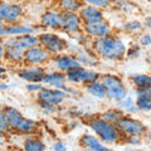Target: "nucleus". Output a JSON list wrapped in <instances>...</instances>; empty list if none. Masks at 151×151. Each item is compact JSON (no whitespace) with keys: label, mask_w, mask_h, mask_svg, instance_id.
Instances as JSON below:
<instances>
[{"label":"nucleus","mask_w":151,"mask_h":151,"mask_svg":"<svg viewBox=\"0 0 151 151\" xmlns=\"http://www.w3.org/2000/svg\"><path fill=\"white\" fill-rule=\"evenodd\" d=\"M93 50L100 57L108 60H119L124 58L127 53L124 42L111 34L102 38H96L93 42Z\"/></svg>","instance_id":"obj_1"},{"label":"nucleus","mask_w":151,"mask_h":151,"mask_svg":"<svg viewBox=\"0 0 151 151\" xmlns=\"http://www.w3.org/2000/svg\"><path fill=\"white\" fill-rule=\"evenodd\" d=\"M1 112L5 115L10 129L13 131L18 132V134L30 135V134H34V132L38 130L37 122L30 120V119H25L17 108L10 107V106H5L1 110Z\"/></svg>","instance_id":"obj_2"},{"label":"nucleus","mask_w":151,"mask_h":151,"mask_svg":"<svg viewBox=\"0 0 151 151\" xmlns=\"http://www.w3.org/2000/svg\"><path fill=\"white\" fill-rule=\"evenodd\" d=\"M89 127L106 144H117L122 137V134L119 130V127L115 124H111V122L103 120L102 117L91 120L89 121Z\"/></svg>","instance_id":"obj_3"},{"label":"nucleus","mask_w":151,"mask_h":151,"mask_svg":"<svg viewBox=\"0 0 151 151\" xmlns=\"http://www.w3.org/2000/svg\"><path fill=\"white\" fill-rule=\"evenodd\" d=\"M101 81L106 87L108 98L119 102L127 97V89L125 84L121 81V78L117 77L116 74H103L101 77Z\"/></svg>","instance_id":"obj_4"},{"label":"nucleus","mask_w":151,"mask_h":151,"mask_svg":"<svg viewBox=\"0 0 151 151\" xmlns=\"http://www.w3.org/2000/svg\"><path fill=\"white\" fill-rule=\"evenodd\" d=\"M38 38H39V44L53 55L60 54L67 48L65 40L54 33H43Z\"/></svg>","instance_id":"obj_5"},{"label":"nucleus","mask_w":151,"mask_h":151,"mask_svg":"<svg viewBox=\"0 0 151 151\" xmlns=\"http://www.w3.org/2000/svg\"><path fill=\"white\" fill-rule=\"evenodd\" d=\"M60 29L68 34H78L83 29V22L78 13L60 12Z\"/></svg>","instance_id":"obj_6"},{"label":"nucleus","mask_w":151,"mask_h":151,"mask_svg":"<svg viewBox=\"0 0 151 151\" xmlns=\"http://www.w3.org/2000/svg\"><path fill=\"white\" fill-rule=\"evenodd\" d=\"M116 126L119 127L122 135L129 136V135H137L141 136L146 132V127L141 121L135 120L129 116H121L119 121L116 122Z\"/></svg>","instance_id":"obj_7"},{"label":"nucleus","mask_w":151,"mask_h":151,"mask_svg":"<svg viewBox=\"0 0 151 151\" xmlns=\"http://www.w3.org/2000/svg\"><path fill=\"white\" fill-rule=\"evenodd\" d=\"M23 14H24V8L20 4L3 1L0 5V19L4 24L17 23L22 18Z\"/></svg>","instance_id":"obj_8"},{"label":"nucleus","mask_w":151,"mask_h":151,"mask_svg":"<svg viewBox=\"0 0 151 151\" xmlns=\"http://www.w3.org/2000/svg\"><path fill=\"white\" fill-rule=\"evenodd\" d=\"M67 96L68 93L64 89L54 88V87H50V88L43 87L38 92V100H39V102L49 103V105H54V106L60 105L67 98Z\"/></svg>","instance_id":"obj_9"},{"label":"nucleus","mask_w":151,"mask_h":151,"mask_svg":"<svg viewBox=\"0 0 151 151\" xmlns=\"http://www.w3.org/2000/svg\"><path fill=\"white\" fill-rule=\"evenodd\" d=\"M67 74V79L68 82L70 83H84V84H88L91 82L94 81H98L100 79V74L94 70L91 69H86L83 67H79V68H76L69 70Z\"/></svg>","instance_id":"obj_10"},{"label":"nucleus","mask_w":151,"mask_h":151,"mask_svg":"<svg viewBox=\"0 0 151 151\" xmlns=\"http://www.w3.org/2000/svg\"><path fill=\"white\" fill-rule=\"evenodd\" d=\"M50 53L45 48H43L40 44L34 45L29 48L25 52V58H24V63L29 64V65H40L44 64L45 62L49 60Z\"/></svg>","instance_id":"obj_11"},{"label":"nucleus","mask_w":151,"mask_h":151,"mask_svg":"<svg viewBox=\"0 0 151 151\" xmlns=\"http://www.w3.org/2000/svg\"><path fill=\"white\" fill-rule=\"evenodd\" d=\"M53 65L57 70L63 73H68L69 70L82 67L81 62L78 60L77 57L70 54H57L53 58Z\"/></svg>","instance_id":"obj_12"},{"label":"nucleus","mask_w":151,"mask_h":151,"mask_svg":"<svg viewBox=\"0 0 151 151\" xmlns=\"http://www.w3.org/2000/svg\"><path fill=\"white\" fill-rule=\"evenodd\" d=\"M4 45L15 47L22 50L27 52L29 48L39 44V38L34 34H25V35H18V37H9L6 40H4Z\"/></svg>","instance_id":"obj_13"},{"label":"nucleus","mask_w":151,"mask_h":151,"mask_svg":"<svg viewBox=\"0 0 151 151\" xmlns=\"http://www.w3.org/2000/svg\"><path fill=\"white\" fill-rule=\"evenodd\" d=\"M83 30L86 32L87 35L93 38H102L111 34V27L103 19L83 23Z\"/></svg>","instance_id":"obj_14"},{"label":"nucleus","mask_w":151,"mask_h":151,"mask_svg":"<svg viewBox=\"0 0 151 151\" xmlns=\"http://www.w3.org/2000/svg\"><path fill=\"white\" fill-rule=\"evenodd\" d=\"M37 29L32 25L18 24V23H12V24H4L1 23L0 27V34L1 37H18V35H25V34H34Z\"/></svg>","instance_id":"obj_15"},{"label":"nucleus","mask_w":151,"mask_h":151,"mask_svg":"<svg viewBox=\"0 0 151 151\" xmlns=\"http://www.w3.org/2000/svg\"><path fill=\"white\" fill-rule=\"evenodd\" d=\"M18 76L27 82H42L45 76V69L40 65H28L19 70Z\"/></svg>","instance_id":"obj_16"},{"label":"nucleus","mask_w":151,"mask_h":151,"mask_svg":"<svg viewBox=\"0 0 151 151\" xmlns=\"http://www.w3.org/2000/svg\"><path fill=\"white\" fill-rule=\"evenodd\" d=\"M136 106L141 111L151 110V86L136 88Z\"/></svg>","instance_id":"obj_17"},{"label":"nucleus","mask_w":151,"mask_h":151,"mask_svg":"<svg viewBox=\"0 0 151 151\" xmlns=\"http://www.w3.org/2000/svg\"><path fill=\"white\" fill-rule=\"evenodd\" d=\"M67 74H64L63 72H50V73H45V76L42 79V83L48 84L50 87L54 88H59V89H64L65 88V82H67Z\"/></svg>","instance_id":"obj_18"},{"label":"nucleus","mask_w":151,"mask_h":151,"mask_svg":"<svg viewBox=\"0 0 151 151\" xmlns=\"http://www.w3.org/2000/svg\"><path fill=\"white\" fill-rule=\"evenodd\" d=\"M79 17H81L83 23L87 22H94V20H100V19H103V13L102 9L92 6V5H84L82 6V9L78 12Z\"/></svg>","instance_id":"obj_19"},{"label":"nucleus","mask_w":151,"mask_h":151,"mask_svg":"<svg viewBox=\"0 0 151 151\" xmlns=\"http://www.w3.org/2000/svg\"><path fill=\"white\" fill-rule=\"evenodd\" d=\"M79 145H81L83 149L91 150V151H107L108 150L106 146H103V144L96 136H92L88 134L82 136V139L79 140Z\"/></svg>","instance_id":"obj_20"},{"label":"nucleus","mask_w":151,"mask_h":151,"mask_svg":"<svg viewBox=\"0 0 151 151\" xmlns=\"http://www.w3.org/2000/svg\"><path fill=\"white\" fill-rule=\"evenodd\" d=\"M40 23L44 28H52V29H60V13L48 10L42 15Z\"/></svg>","instance_id":"obj_21"},{"label":"nucleus","mask_w":151,"mask_h":151,"mask_svg":"<svg viewBox=\"0 0 151 151\" xmlns=\"http://www.w3.org/2000/svg\"><path fill=\"white\" fill-rule=\"evenodd\" d=\"M4 47H5V55H4V59H6L8 62H10L13 64L24 63V58H25L24 50L15 48V47H10V45H4Z\"/></svg>","instance_id":"obj_22"},{"label":"nucleus","mask_w":151,"mask_h":151,"mask_svg":"<svg viewBox=\"0 0 151 151\" xmlns=\"http://www.w3.org/2000/svg\"><path fill=\"white\" fill-rule=\"evenodd\" d=\"M86 91L91 94L92 97L98 98V100H105V98L107 97L106 87H105V84L102 83V81H100V79L86 84Z\"/></svg>","instance_id":"obj_23"},{"label":"nucleus","mask_w":151,"mask_h":151,"mask_svg":"<svg viewBox=\"0 0 151 151\" xmlns=\"http://www.w3.org/2000/svg\"><path fill=\"white\" fill-rule=\"evenodd\" d=\"M82 0H58V6L63 12H74L78 13L82 9Z\"/></svg>","instance_id":"obj_24"},{"label":"nucleus","mask_w":151,"mask_h":151,"mask_svg":"<svg viewBox=\"0 0 151 151\" xmlns=\"http://www.w3.org/2000/svg\"><path fill=\"white\" fill-rule=\"evenodd\" d=\"M23 149L27 151H43L45 150V145L39 139L28 137L23 144Z\"/></svg>","instance_id":"obj_25"},{"label":"nucleus","mask_w":151,"mask_h":151,"mask_svg":"<svg viewBox=\"0 0 151 151\" xmlns=\"http://www.w3.org/2000/svg\"><path fill=\"white\" fill-rule=\"evenodd\" d=\"M131 82L137 87H149L151 86V76L149 74H134L131 76Z\"/></svg>","instance_id":"obj_26"},{"label":"nucleus","mask_w":151,"mask_h":151,"mask_svg":"<svg viewBox=\"0 0 151 151\" xmlns=\"http://www.w3.org/2000/svg\"><path fill=\"white\" fill-rule=\"evenodd\" d=\"M119 107L122 108V110H126L127 112H136L139 110L136 103H134V101H132L130 97H125L124 100L119 101Z\"/></svg>","instance_id":"obj_27"},{"label":"nucleus","mask_w":151,"mask_h":151,"mask_svg":"<svg viewBox=\"0 0 151 151\" xmlns=\"http://www.w3.org/2000/svg\"><path fill=\"white\" fill-rule=\"evenodd\" d=\"M121 116H122V113L120 111H117V110H108V111L103 112L101 115V117L103 120L111 122V124H115V125H116V122L119 121V119Z\"/></svg>","instance_id":"obj_28"},{"label":"nucleus","mask_w":151,"mask_h":151,"mask_svg":"<svg viewBox=\"0 0 151 151\" xmlns=\"http://www.w3.org/2000/svg\"><path fill=\"white\" fill-rule=\"evenodd\" d=\"M84 5H92L100 9H106L111 5L112 0H82Z\"/></svg>","instance_id":"obj_29"},{"label":"nucleus","mask_w":151,"mask_h":151,"mask_svg":"<svg viewBox=\"0 0 151 151\" xmlns=\"http://www.w3.org/2000/svg\"><path fill=\"white\" fill-rule=\"evenodd\" d=\"M77 58H78L79 62H81L82 65H92V64L96 63V60L93 59V55L87 54V53H82V52L78 53Z\"/></svg>","instance_id":"obj_30"},{"label":"nucleus","mask_w":151,"mask_h":151,"mask_svg":"<svg viewBox=\"0 0 151 151\" xmlns=\"http://www.w3.org/2000/svg\"><path fill=\"white\" fill-rule=\"evenodd\" d=\"M122 28L126 32H137L141 29V23L137 20H131V22H127L126 24H124Z\"/></svg>","instance_id":"obj_31"},{"label":"nucleus","mask_w":151,"mask_h":151,"mask_svg":"<svg viewBox=\"0 0 151 151\" xmlns=\"http://www.w3.org/2000/svg\"><path fill=\"white\" fill-rule=\"evenodd\" d=\"M10 126H9V122L6 120L5 115L1 112L0 113V132L4 135V134H8V132H10Z\"/></svg>","instance_id":"obj_32"},{"label":"nucleus","mask_w":151,"mask_h":151,"mask_svg":"<svg viewBox=\"0 0 151 151\" xmlns=\"http://www.w3.org/2000/svg\"><path fill=\"white\" fill-rule=\"evenodd\" d=\"M43 88V86L40 84V82H29L27 84V89L30 92H39Z\"/></svg>","instance_id":"obj_33"},{"label":"nucleus","mask_w":151,"mask_h":151,"mask_svg":"<svg viewBox=\"0 0 151 151\" xmlns=\"http://www.w3.org/2000/svg\"><path fill=\"white\" fill-rule=\"evenodd\" d=\"M125 141L130 145H139L140 144V136L137 135H129V136H125Z\"/></svg>","instance_id":"obj_34"},{"label":"nucleus","mask_w":151,"mask_h":151,"mask_svg":"<svg viewBox=\"0 0 151 151\" xmlns=\"http://www.w3.org/2000/svg\"><path fill=\"white\" fill-rule=\"evenodd\" d=\"M140 48L139 47H131V49H129L127 50V57L129 58H131V59H135V58H137V57L140 55Z\"/></svg>","instance_id":"obj_35"},{"label":"nucleus","mask_w":151,"mask_h":151,"mask_svg":"<svg viewBox=\"0 0 151 151\" xmlns=\"http://www.w3.org/2000/svg\"><path fill=\"white\" fill-rule=\"evenodd\" d=\"M40 107L43 108V111L47 112V113H54V112H57V106H54V105H49V103L40 102Z\"/></svg>","instance_id":"obj_36"},{"label":"nucleus","mask_w":151,"mask_h":151,"mask_svg":"<svg viewBox=\"0 0 151 151\" xmlns=\"http://www.w3.org/2000/svg\"><path fill=\"white\" fill-rule=\"evenodd\" d=\"M140 44L142 45V47H149L151 45V35L149 34H145L140 38Z\"/></svg>","instance_id":"obj_37"},{"label":"nucleus","mask_w":151,"mask_h":151,"mask_svg":"<svg viewBox=\"0 0 151 151\" xmlns=\"http://www.w3.org/2000/svg\"><path fill=\"white\" fill-rule=\"evenodd\" d=\"M53 150H55V151H65V150H67V147H65V145L63 142L57 141V142L53 144Z\"/></svg>","instance_id":"obj_38"},{"label":"nucleus","mask_w":151,"mask_h":151,"mask_svg":"<svg viewBox=\"0 0 151 151\" xmlns=\"http://www.w3.org/2000/svg\"><path fill=\"white\" fill-rule=\"evenodd\" d=\"M145 25L147 27V28H150V29H151V17L146 18V20H145Z\"/></svg>","instance_id":"obj_39"},{"label":"nucleus","mask_w":151,"mask_h":151,"mask_svg":"<svg viewBox=\"0 0 151 151\" xmlns=\"http://www.w3.org/2000/svg\"><path fill=\"white\" fill-rule=\"evenodd\" d=\"M0 89H1V91H5V89H8V84H6V83H1V86H0Z\"/></svg>","instance_id":"obj_40"},{"label":"nucleus","mask_w":151,"mask_h":151,"mask_svg":"<svg viewBox=\"0 0 151 151\" xmlns=\"http://www.w3.org/2000/svg\"><path fill=\"white\" fill-rule=\"evenodd\" d=\"M149 140H150V141H151V134H150V135H149Z\"/></svg>","instance_id":"obj_41"},{"label":"nucleus","mask_w":151,"mask_h":151,"mask_svg":"<svg viewBox=\"0 0 151 151\" xmlns=\"http://www.w3.org/2000/svg\"><path fill=\"white\" fill-rule=\"evenodd\" d=\"M147 1H150V3H151V0H147Z\"/></svg>","instance_id":"obj_42"},{"label":"nucleus","mask_w":151,"mask_h":151,"mask_svg":"<svg viewBox=\"0 0 151 151\" xmlns=\"http://www.w3.org/2000/svg\"><path fill=\"white\" fill-rule=\"evenodd\" d=\"M149 60H150V62H151V58H150V59H149Z\"/></svg>","instance_id":"obj_43"}]
</instances>
